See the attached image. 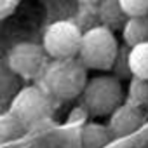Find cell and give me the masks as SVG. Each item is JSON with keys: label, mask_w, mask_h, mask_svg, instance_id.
Returning a JSON list of instances; mask_svg holds the SVG:
<instances>
[{"label": "cell", "mask_w": 148, "mask_h": 148, "mask_svg": "<svg viewBox=\"0 0 148 148\" xmlns=\"http://www.w3.org/2000/svg\"><path fill=\"white\" fill-rule=\"evenodd\" d=\"M84 106L91 115H112L124 101V89L120 79L115 75H98L91 79L82 92Z\"/></svg>", "instance_id": "cell-3"}, {"label": "cell", "mask_w": 148, "mask_h": 148, "mask_svg": "<svg viewBox=\"0 0 148 148\" xmlns=\"http://www.w3.org/2000/svg\"><path fill=\"white\" fill-rule=\"evenodd\" d=\"M23 125L11 115V113H0V145L9 143L21 136Z\"/></svg>", "instance_id": "cell-14"}, {"label": "cell", "mask_w": 148, "mask_h": 148, "mask_svg": "<svg viewBox=\"0 0 148 148\" xmlns=\"http://www.w3.org/2000/svg\"><path fill=\"white\" fill-rule=\"evenodd\" d=\"M119 51L120 49H119L115 33L112 30L98 25L84 33L77 59L87 70L108 71L113 68Z\"/></svg>", "instance_id": "cell-2"}, {"label": "cell", "mask_w": 148, "mask_h": 148, "mask_svg": "<svg viewBox=\"0 0 148 148\" xmlns=\"http://www.w3.org/2000/svg\"><path fill=\"white\" fill-rule=\"evenodd\" d=\"M145 124V112L129 103H122L108 120V131L112 138H124L138 131Z\"/></svg>", "instance_id": "cell-7"}, {"label": "cell", "mask_w": 148, "mask_h": 148, "mask_svg": "<svg viewBox=\"0 0 148 148\" xmlns=\"http://www.w3.org/2000/svg\"><path fill=\"white\" fill-rule=\"evenodd\" d=\"M19 0H0V19H5L14 14Z\"/></svg>", "instance_id": "cell-16"}, {"label": "cell", "mask_w": 148, "mask_h": 148, "mask_svg": "<svg viewBox=\"0 0 148 148\" xmlns=\"http://www.w3.org/2000/svg\"><path fill=\"white\" fill-rule=\"evenodd\" d=\"M52 112L49 94L35 86H28L19 89V92L11 101L9 113L25 127H33L49 119Z\"/></svg>", "instance_id": "cell-4"}, {"label": "cell", "mask_w": 148, "mask_h": 148, "mask_svg": "<svg viewBox=\"0 0 148 148\" xmlns=\"http://www.w3.org/2000/svg\"><path fill=\"white\" fill-rule=\"evenodd\" d=\"M127 66L132 79L148 80V42L127 51Z\"/></svg>", "instance_id": "cell-10"}, {"label": "cell", "mask_w": 148, "mask_h": 148, "mask_svg": "<svg viewBox=\"0 0 148 148\" xmlns=\"http://www.w3.org/2000/svg\"><path fill=\"white\" fill-rule=\"evenodd\" d=\"M19 89V77L9 68L7 61H0V101H12Z\"/></svg>", "instance_id": "cell-12"}, {"label": "cell", "mask_w": 148, "mask_h": 148, "mask_svg": "<svg viewBox=\"0 0 148 148\" xmlns=\"http://www.w3.org/2000/svg\"><path fill=\"white\" fill-rule=\"evenodd\" d=\"M122 38L129 49L139 44H146L148 42V16L129 18L122 28Z\"/></svg>", "instance_id": "cell-9"}, {"label": "cell", "mask_w": 148, "mask_h": 148, "mask_svg": "<svg viewBox=\"0 0 148 148\" xmlns=\"http://www.w3.org/2000/svg\"><path fill=\"white\" fill-rule=\"evenodd\" d=\"M127 103L141 110L148 106V80H139V79L131 80L129 92H127Z\"/></svg>", "instance_id": "cell-13"}, {"label": "cell", "mask_w": 148, "mask_h": 148, "mask_svg": "<svg viewBox=\"0 0 148 148\" xmlns=\"http://www.w3.org/2000/svg\"><path fill=\"white\" fill-rule=\"evenodd\" d=\"M44 91L61 101L73 99L84 92L89 79L87 68L77 59H54L44 70Z\"/></svg>", "instance_id": "cell-1"}, {"label": "cell", "mask_w": 148, "mask_h": 148, "mask_svg": "<svg viewBox=\"0 0 148 148\" xmlns=\"http://www.w3.org/2000/svg\"><path fill=\"white\" fill-rule=\"evenodd\" d=\"M82 30L71 21L59 19L52 23L42 38V47L49 58L54 59H71L77 58L82 44Z\"/></svg>", "instance_id": "cell-5"}, {"label": "cell", "mask_w": 148, "mask_h": 148, "mask_svg": "<svg viewBox=\"0 0 148 148\" xmlns=\"http://www.w3.org/2000/svg\"><path fill=\"white\" fill-rule=\"evenodd\" d=\"M47 54L42 45L33 42L16 44L7 54V64L19 79H35L47 68Z\"/></svg>", "instance_id": "cell-6"}, {"label": "cell", "mask_w": 148, "mask_h": 148, "mask_svg": "<svg viewBox=\"0 0 148 148\" xmlns=\"http://www.w3.org/2000/svg\"><path fill=\"white\" fill-rule=\"evenodd\" d=\"M127 18L148 16V0H119Z\"/></svg>", "instance_id": "cell-15"}, {"label": "cell", "mask_w": 148, "mask_h": 148, "mask_svg": "<svg viewBox=\"0 0 148 148\" xmlns=\"http://www.w3.org/2000/svg\"><path fill=\"white\" fill-rule=\"evenodd\" d=\"M82 4H86V5H99L103 0H80Z\"/></svg>", "instance_id": "cell-17"}, {"label": "cell", "mask_w": 148, "mask_h": 148, "mask_svg": "<svg viewBox=\"0 0 148 148\" xmlns=\"http://www.w3.org/2000/svg\"><path fill=\"white\" fill-rule=\"evenodd\" d=\"M98 16H99L101 26H105L112 32L122 30L125 21L129 19L119 0H103L98 5Z\"/></svg>", "instance_id": "cell-8"}, {"label": "cell", "mask_w": 148, "mask_h": 148, "mask_svg": "<svg viewBox=\"0 0 148 148\" xmlns=\"http://www.w3.org/2000/svg\"><path fill=\"white\" fill-rule=\"evenodd\" d=\"M112 141V134L106 125L89 122L80 131V143L82 148H103Z\"/></svg>", "instance_id": "cell-11"}]
</instances>
